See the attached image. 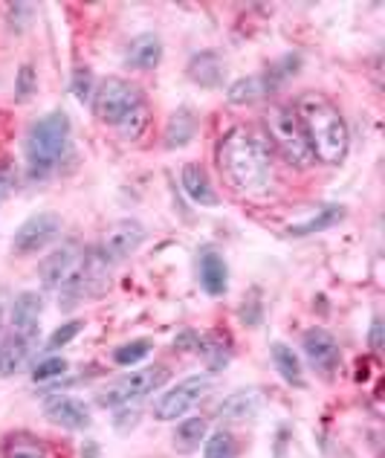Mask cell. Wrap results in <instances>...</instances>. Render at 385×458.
<instances>
[{"label":"cell","mask_w":385,"mask_h":458,"mask_svg":"<svg viewBox=\"0 0 385 458\" xmlns=\"http://www.w3.org/2000/svg\"><path fill=\"white\" fill-rule=\"evenodd\" d=\"M35 90H38V73H35L32 64H21L18 76H15V99L29 102Z\"/></svg>","instance_id":"cell-32"},{"label":"cell","mask_w":385,"mask_h":458,"mask_svg":"<svg viewBox=\"0 0 385 458\" xmlns=\"http://www.w3.org/2000/svg\"><path fill=\"white\" fill-rule=\"evenodd\" d=\"M90 105H93V114L99 123L116 128L130 111H137L139 105H146V93H142L139 84H134V81L111 76V79H102L96 84Z\"/></svg>","instance_id":"cell-6"},{"label":"cell","mask_w":385,"mask_h":458,"mask_svg":"<svg viewBox=\"0 0 385 458\" xmlns=\"http://www.w3.org/2000/svg\"><path fill=\"white\" fill-rule=\"evenodd\" d=\"M261 403H264L261 392L240 389V392H232L230 397H223L218 406V415L223 420H232V424H244V420H252L261 412Z\"/></svg>","instance_id":"cell-19"},{"label":"cell","mask_w":385,"mask_h":458,"mask_svg":"<svg viewBox=\"0 0 385 458\" xmlns=\"http://www.w3.org/2000/svg\"><path fill=\"white\" fill-rule=\"evenodd\" d=\"M168 380H172V371L165 366H146V369L128 371V375L116 377L113 383H107L105 389L96 394V401H99V406H107V409L142 403L148 394L163 389Z\"/></svg>","instance_id":"cell-5"},{"label":"cell","mask_w":385,"mask_h":458,"mask_svg":"<svg viewBox=\"0 0 385 458\" xmlns=\"http://www.w3.org/2000/svg\"><path fill=\"white\" fill-rule=\"evenodd\" d=\"M0 455L4 458H53L50 447L41 441L29 436V432H9L0 444Z\"/></svg>","instance_id":"cell-23"},{"label":"cell","mask_w":385,"mask_h":458,"mask_svg":"<svg viewBox=\"0 0 385 458\" xmlns=\"http://www.w3.org/2000/svg\"><path fill=\"white\" fill-rule=\"evenodd\" d=\"M139 403H130V406H119L113 409V424L119 432H125L128 427H137V420H139Z\"/></svg>","instance_id":"cell-35"},{"label":"cell","mask_w":385,"mask_h":458,"mask_svg":"<svg viewBox=\"0 0 385 458\" xmlns=\"http://www.w3.org/2000/svg\"><path fill=\"white\" fill-rule=\"evenodd\" d=\"M70 148V116L64 111H50L35 119L27 131L23 157H27V177L32 183H41L58 172L64 154Z\"/></svg>","instance_id":"cell-3"},{"label":"cell","mask_w":385,"mask_h":458,"mask_svg":"<svg viewBox=\"0 0 385 458\" xmlns=\"http://www.w3.org/2000/svg\"><path fill=\"white\" fill-rule=\"evenodd\" d=\"M345 207H339V203H324V207L313 215V218L302 221V224H293L290 226V235L293 238H305V235H313V233H324V229L336 226L342 218H345Z\"/></svg>","instance_id":"cell-25"},{"label":"cell","mask_w":385,"mask_h":458,"mask_svg":"<svg viewBox=\"0 0 385 458\" xmlns=\"http://www.w3.org/2000/svg\"><path fill=\"white\" fill-rule=\"evenodd\" d=\"M180 186H183L188 200L197 203V207H209V209L218 207V191H214L209 172L200 163H186L183 165V172H180Z\"/></svg>","instance_id":"cell-16"},{"label":"cell","mask_w":385,"mask_h":458,"mask_svg":"<svg viewBox=\"0 0 385 458\" xmlns=\"http://www.w3.org/2000/svg\"><path fill=\"white\" fill-rule=\"evenodd\" d=\"M151 340H134V343H125L119 345L113 352V363L116 366H139L142 360L151 354Z\"/></svg>","instance_id":"cell-29"},{"label":"cell","mask_w":385,"mask_h":458,"mask_svg":"<svg viewBox=\"0 0 385 458\" xmlns=\"http://www.w3.org/2000/svg\"><path fill=\"white\" fill-rule=\"evenodd\" d=\"M84 256H88V250H81L76 241H70V244H62L58 250H53L38 267L41 284L46 287V291H62V287L73 279V273L81 267Z\"/></svg>","instance_id":"cell-12"},{"label":"cell","mask_w":385,"mask_h":458,"mask_svg":"<svg viewBox=\"0 0 385 458\" xmlns=\"http://www.w3.org/2000/svg\"><path fill=\"white\" fill-rule=\"evenodd\" d=\"M197 273H200V287L209 296H223L230 291V267H226L221 252L203 250L197 261Z\"/></svg>","instance_id":"cell-17"},{"label":"cell","mask_w":385,"mask_h":458,"mask_svg":"<svg viewBox=\"0 0 385 458\" xmlns=\"http://www.w3.org/2000/svg\"><path fill=\"white\" fill-rule=\"evenodd\" d=\"M197 128H200L197 114L191 111L188 105L177 107V111H174L172 116H168L165 131H163V142H165V148H172V151L186 148L188 142L197 137Z\"/></svg>","instance_id":"cell-18"},{"label":"cell","mask_w":385,"mask_h":458,"mask_svg":"<svg viewBox=\"0 0 385 458\" xmlns=\"http://www.w3.org/2000/svg\"><path fill=\"white\" fill-rule=\"evenodd\" d=\"M67 360L64 357H44L38 360V363L32 366V380L35 383H44V380H55V377H62L64 371H67Z\"/></svg>","instance_id":"cell-31"},{"label":"cell","mask_w":385,"mask_h":458,"mask_svg":"<svg viewBox=\"0 0 385 458\" xmlns=\"http://www.w3.org/2000/svg\"><path fill=\"white\" fill-rule=\"evenodd\" d=\"M41 313H44V296L35 291H23L15 296L9 310V322L15 325H41Z\"/></svg>","instance_id":"cell-26"},{"label":"cell","mask_w":385,"mask_h":458,"mask_svg":"<svg viewBox=\"0 0 385 458\" xmlns=\"http://www.w3.org/2000/svg\"><path fill=\"white\" fill-rule=\"evenodd\" d=\"M218 172L226 186L244 198L270 195L275 183V163L272 151L258 134L247 128L226 131L218 142Z\"/></svg>","instance_id":"cell-1"},{"label":"cell","mask_w":385,"mask_h":458,"mask_svg":"<svg viewBox=\"0 0 385 458\" xmlns=\"http://www.w3.org/2000/svg\"><path fill=\"white\" fill-rule=\"evenodd\" d=\"M188 79L200 84V88L206 90H214V88H223L226 84V62L221 53L214 50H203V53H195L188 58Z\"/></svg>","instance_id":"cell-14"},{"label":"cell","mask_w":385,"mask_h":458,"mask_svg":"<svg viewBox=\"0 0 385 458\" xmlns=\"http://www.w3.org/2000/svg\"><path fill=\"white\" fill-rule=\"evenodd\" d=\"M15 180H18V168L12 160H0V207L6 203V198L12 195L15 189Z\"/></svg>","instance_id":"cell-34"},{"label":"cell","mask_w":385,"mask_h":458,"mask_svg":"<svg viewBox=\"0 0 385 458\" xmlns=\"http://www.w3.org/2000/svg\"><path fill=\"white\" fill-rule=\"evenodd\" d=\"M272 90H279V84L270 79V73L264 70V73H255V76H244V79H235L230 88H226V99L232 105H258L264 102Z\"/></svg>","instance_id":"cell-15"},{"label":"cell","mask_w":385,"mask_h":458,"mask_svg":"<svg viewBox=\"0 0 385 458\" xmlns=\"http://www.w3.org/2000/svg\"><path fill=\"white\" fill-rule=\"evenodd\" d=\"M264 128H267L275 154L284 157V163H290L293 168H310L316 163L293 105H270L264 111Z\"/></svg>","instance_id":"cell-4"},{"label":"cell","mask_w":385,"mask_h":458,"mask_svg":"<svg viewBox=\"0 0 385 458\" xmlns=\"http://www.w3.org/2000/svg\"><path fill=\"white\" fill-rule=\"evenodd\" d=\"M62 215L55 212H35L18 226L15 238H12V252L15 256H35V252L55 244V238L62 235Z\"/></svg>","instance_id":"cell-9"},{"label":"cell","mask_w":385,"mask_h":458,"mask_svg":"<svg viewBox=\"0 0 385 458\" xmlns=\"http://www.w3.org/2000/svg\"><path fill=\"white\" fill-rule=\"evenodd\" d=\"M70 88H73V93H76V99H79V102H90V99H93V90H96V81H93L90 67L79 64V67L73 70V81H70Z\"/></svg>","instance_id":"cell-33"},{"label":"cell","mask_w":385,"mask_h":458,"mask_svg":"<svg viewBox=\"0 0 385 458\" xmlns=\"http://www.w3.org/2000/svg\"><path fill=\"white\" fill-rule=\"evenodd\" d=\"M125 62H128V67H134V70H154V67H160V62H163V41H160V35H154V32L137 35V38L128 44Z\"/></svg>","instance_id":"cell-20"},{"label":"cell","mask_w":385,"mask_h":458,"mask_svg":"<svg viewBox=\"0 0 385 458\" xmlns=\"http://www.w3.org/2000/svg\"><path fill=\"white\" fill-rule=\"evenodd\" d=\"M41 409H44V418L58 429L84 432L93 424L90 406L84 403L81 397H73V394H50Z\"/></svg>","instance_id":"cell-13"},{"label":"cell","mask_w":385,"mask_h":458,"mask_svg":"<svg viewBox=\"0 0 385 458\" xmlns=\"http://www.w3.org/2000/svg\"><path fill=\"white\" fill-rule=\"evenodd\" d=\"M146 238H148V233H146V226H142L139 221H116L105 233L102 244L96 250H99V256L113 267V264L134 256V252L146 244Z\"/></svg>","instance_id":"cell-10"},{"label":"cell","mask_w":385,"mask_h":458,"mask_svg":"<svg viewBox=\"0 0 385 458\" xmlns=\"http://www.w3.org/2000/svg\"><path fill=\"white\" fill-rule=\"evenodd\" d=\"M197 352L206 357V363L212 366V371H221L230 366L232 360V343H230V334L223 331H212V334H203L197 340Z\"/></svg>","instance_id":"cell-24"},{"label":"cell","mask_w":385,"mask_h":458,"mask_svg":"<svg viewBox=\"0 0 385 458\" xmlns=\"http://www.w3.org/2000/svg\"><path fill=\"white\" fill-rule=\"evenodd\" d=\"M270 357H272V366L275 371H279V377L287 383V386H296V389H305V366L302 360H298V354L293 352L290 345L284 343H272L270 345Z\"/></svg>","instance_id":"cell-21"},{"label":"cell","mask_w":385,"mask_h":458,"mask_svg":"<svg viewBox=\"0 0 385 458\" xmlns=\"http://www.w3.org/2000/svg\"><path fill=\"white\" fill-rule=\"evenodd\" d=\"M206 436H209V418H203V415L200 418H183L174 429L172 444H174L177 453L191 455V453L200 450V444L206 441Z\"/></svg>","instance_id":"cell-22"},{"label":"cell","mask_w":385,"mask_h":458,"mask_svg":"<svg viewBox=\"0 0 385 458\" xmlns=\"http://www.w3.org/2000/svg\"><path fill=\"white\" fill-rule=\"evenodd\" d=\"M368 343L374 352H382V343H385V334H382V319L374 317V322H371V331H368Z\"/></svg>","instance_id":"cell-36"},{"label":"cell","mask_w":385,"mask_h":458,"mask_svg":"<svg viewBox=\"0 0 385 458\" xmlns=\"http://www.w3.org/2000/svg\"><path fill=\"white\" fill-rule=\"evenodd\" d=\"M293 111L305 128L313 160H319L324 165L345 163L347 148H351V131H347L339 105H336L331 96L307 90L296 99Z\"/></svg>","instance_id":"cell-2"},{"label":"cell","mask_w":385,"mask_h":458,"mask_svg":"<svg viewBox=\"0 0 385 458\" xmlns=\"http://www.w3.org/2000/svg\"><path fill=\"white\" fill-rule=\"evenodd\" d=\"M81 331H84V322L81 319H70L64 325H58V328L50 334V340L44 343V348H46V352H58V348H64V345L73 343Z\"/></svg>","instance_id":"cell-30"},{"label":"cell","mask_w":385,"mask_h":458,"mask_svg":"<svg viewBox=\"0 0 385 458\" xmlns=\"http://www.w3.org/2000/svg\"><path fill=\"white\" fill-rule=\"evenodd\" d=\"M302 348H305V357L307 363L319 371L322 377H333L336 371L342 366V348L336 343V336L328 328H307L302 336Z\"/></svg>","instance_id":"cell-11"},{"label":"cell","mask_w":385,"mask_h":458,"mask_svg":"<svg viewBox=\"0 0 385 458\" xmlns=\"http://www.w3.org/2000/svg\"><path fill=\"white\" fill-rule=\"evenodd\" d=\"M38 334L41 325H6L0 336V377H15L29 363L32 352L38 348Z\"/></svg>","instance_id":"cell-8"},{"label":"cell","mask_w":385,"mask_h":458,"mask_svg":"<svg viewBox=\"0 0 385 458\" xmlns=\"http://www.w3.org/2000/svg\"><path fill=\"white\" fill-rule=\"evenodd\" d=\"M148 123H151V111H148V102H146V105H139L137 111H130L116 128L125 140H139L142 134H146Z\"/></svg>","instance_id":"cell-28"},{"label":"cell","mask_w":385,"mask_h":458,"mask_svg":"<svg viewBox=\"0 0 385 458\" xmlns=\"http://www.w3.org/2000/svg\"><path fill=\"white\" fill-rule=\"evenodd\" d=\"M212 389H214V383L209 375H191L156 397L151 415H154V420H163V424H168V420H180V418H186L197 403L206 401Z\"/></svg>","instance_id":"cell-7"},{"label":"cell","mask_w":385,"mask_h":458,"mask_svg":"<svg viewBox=\"0 0 385 458\" xmlns=\"http://www.w3.org/2000/svg\"><path fill=\"white\" fill-rule=\"evenodd\" d=\"M203 458H238V441L230 429L209 432L203 441Z\"/></svg>","instance_id":"cell-27"}]
</instances>
